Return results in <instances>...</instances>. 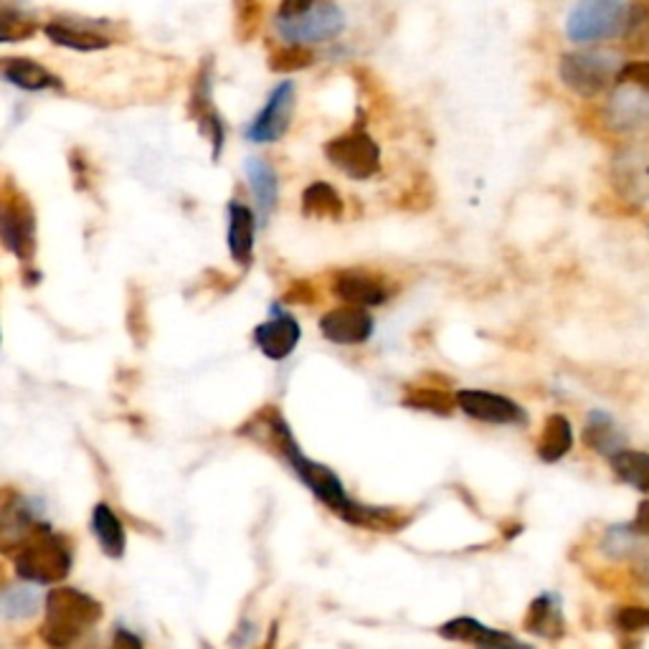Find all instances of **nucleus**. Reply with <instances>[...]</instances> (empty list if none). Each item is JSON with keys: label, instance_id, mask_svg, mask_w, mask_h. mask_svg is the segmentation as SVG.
<instances>
[{"label": "nucleus", "instance_id": "nucleus-36", "mask_svg": "<svg viewBox=\"0 0 649 649\" xmlns=\"http://www.w3.org/2000/svg\"><path fill=\"white\" fill-rule=\"evenodd\" d=\"M107 649H143V642H140V637L133 635V631L117 629V635Z\"/></svg>", "mask_w": 649, "mask_h": 649}, {"label": "nucleus", "instance_id": "nucleus-33", "mask_svg": "<svg viewBox=\"0 0 649 649\" xmlns=\"http://www.w3.org/2000/svg\"><path fill=\"white\" fill-rule=\"evenodd\" d=\"M261 16V0H236V19H239V25H247L244 31V39H249L254 31H257Z\"/></svg>", "mask_w": 649, "mask_h": 649}, {"label": "nucleus", "instance_id": "nucleus-30", "mask_svg": "<svg viewBox=\"0 0 649 649\" xmlns=\"http://www.w3.org/2000/svg\"><path fill=\"white\" fill-rule=\"evenodd\" d=\"M639 535L631 530L629 523H621V525H611V528L607 530V535H604V550L611 558H627L637 550L639 546Z\"/></svg>", "mask_w": 649, "mask_h": 649}, {"label": "nucleus", "instance_id": "nucleus-19", "mask_svg": "<svg viewBox=\"0 0 649 649\" xmlns=\"http://www.w3.org/2000/svg\"><path fill=\"white\" fill-rule=\"evenodd\" d=\"M254 231H257V222L249 206L231 200L229 204V251L236 265L249 267L254 259Z\"/></svg>", "mask_w": 649, "mask_h": 649}, {"label": "nucleus", "instance_id": "nucleus-16", "mask_svg": "<svg viewBox=\"0 0 649 649\" xmlns=\"http://www.w3.org/2000/svg\"><path fill=\"white\" fill-rule=\"evenodd\" d=\"M43 33H47L51 43L72 49V51H102L112 47V39L104 37V33L92 31L90 25L61 21V19H54L51 23L43 25Z\"/></svg>", "mask_w": 649, "mask_h": 649}, {"label": "nucleus", "instance_id": "nucleus-37", "mask_svg": "<svg viewBox=\"0 0 649 649\" xmlns=\"http://www.w3.org/2000/svg\"><path fill=\"white\" fill-rule=\"evenodd\" d=\"M637 574H639V578H642V581L649 586V554L642 556V558L637 556Z\"/></svg>", "mask_w": 649, "mask_h": 649}, {"label": "nucleus", "instance_id": "nucleus-13", "mask_svg": "<svg viewBox=\"0 0 649 649\" xmlns=\"http://www.w3.org/2000/svg\"><path fill=\"white\" fill-rule=\"evenodd\" d=\"M619 92L611 96L609 122L619 130H635L649 125V92L631 84H617Z\"/></svg>", "mask_w": 649, "mask_h": 649}, {"label": "nucleus", "instance_id": "nucleus-21", "mask_svg": "<svg viewBox=\"0 0 649 649\" xmlns=\"http://www.w3.org/2000/svg\"><path fill=\"white\" fill-rule=\"evenodd\" d=\"M574 446V429L571 421L564 414L548 416L546 426H543L540 442H538V457L543 462H558L564 460Z\"/></svg>", "mask_w": 649, "mask_h": 649}, {"label": "nucleus", "instance_id": "nucleus-24", "mask_svg": "<svg viewBox=\"0 0 649 649\" xmlns=\"http://www.w3.org/2000/svg\"><path fill=\"white\" fill-rule=\"evenodd\" d=\"M609 464L625 485L635 487L637 493L649 495V452H631V450H619L611 454Z\"/></svg>", "mask_w": 649, "mask_h": 649}, {"label": "nucleus", "instance_id": "nucleus-1", "mask_svg": "<svg viewBox=\"0 0 649 649\" xmlns=\"http://www.w3.org/2000/svg\"><path fill=\"white\" fill-rule=\"evenodd\" d=\"M275 436L279 442H282V450H285V460L292 464L297 475L305 482L307 487L312 490L315 495H318L324 505L332 507V511L340 513L343 521H356V523H373V517H383L385 513H373L368 511V507L356 505L353 499L348 497V493L340 485V480L336 477V472H330L328 467H322V464H315L305 457L300 452V446L292 442V436L287 432V424H282V419H275Z\"/></svg>", "mask_w": 649, "mask_h": 649}, {"label": "nucleus", "instance_id": "nucleus-25", "mask_svg": "<svg viewBox=\"0 0 649 649\" xmlns=\"http://www.w3.org/2000/svg\"><path fill=\"white\" fill-rule=\"evenodd\" d=\"M92 523L104 554L110 558H122L125 554V528L120 525V517L110 511V505H96Z\"/></svg>", "mask_w": 649, "mask_h": 649}, {"label": "nucleus", "instance_id": "nucleus-17", "mask_svg": "<svg viewBox=\"0 0 649 649\" xmlns=\"http://www.w3.org/2000/svg\"><path fill=\"white\" fill-rule=\"evenodd\" d=\"M300 343V324L292 318H275L257 328V346L271 361H285Z\"/></svg>", "mask_w": 649, "mask_h": 649}, {"label": "nucleus", "instance_id": "nucleus-34", "mask_svg": "<svg viewBox=\"0 0 649 649\" xmlns=\"http://www.w3.org/2000/svg\"><path fill=\"white\" fill-rule=\"evenodd\" d=\"M629 525H631V530L639 535V538H649V497H645L642 503L637 505L635 521H631Z\"/></svg>", "mask_w": 649, "mask_h": 649}, {"label": "nucleus", "instance_id": "nucleus-29", "mask_svg": "<svg viewBox=\"0 0 649 649\" xmlns=\"http://www.w3.org/2000/svg\"><path fill=\"white\" fill-rule=\"evenodd\" d=\"M39 31V25L33 23V19L23 16L21 11H13V8H3V16H0V39L6 43H16V41H25L31 39L33 33Z\"/></svg>", "mask_w": 649, "mask_h": 649}, {"label": "nucleus", "instance_id": "nucleus-15", "mask_svg": "<svg viewBox=\"0 0 649 649\" xmlns=\"http://www.w3.org/2000/svg\"><path fill=\"white\" fill-rule=\"evenodd\" d=\"M244 171H247L254 200H257L259 222L267 224L269 216L275 214L277 200H279L277 171L271 168V163L265 161V157H249L247 165H244Z\"/></svg>", "mask_w": 649, "mask_h": 649}, {"label": "nucleus", "instance_id": "nucleus-14", "mask_svg": "<svg viewBox=\"0 0 649 649\" xmlns=\"http://www.w3.org/2000/svg\"><path fill=\"white\" fill-rule=\"evenodd\" d=\"M0 74L8 84L19 86L23 92H47V90H61V79L49 72L47 66H41L39 61L25 59V56H11L3 59Z\"/></svg>", "mask_w": 649, "mask_h": 649}, {"label": "nucleus", "instance_id": "nucleus-2", "mask_svg": "<svg viewBox=\"0 0 649 649\" xmlns=\"http://www.w3.org/2000/svg\"><path fill=\"white\" fill-rule=\"evenodd\" d=\"M102 619V604L76 589H56L47 601V625L41 635L51 647L64 649L82 639Z\"/></svg>", "mask_w": 649, "mask_h": 649}, {"label": "nucleus", "instance_id": "nucleus-9", "mask_svg": "<svg viewBox=\"0 0 649 649\" xmlns=\"http://www.w3.org/2000/svg\"><path fill=\"white\" fill-rule=\"evenodd\" d=\"M295 112V84L292 82H279L275 90L269 92L265 107L259 110V115L251 120L247 127V140L257 145L277 143L289 130V120Z\"/></svg>", "mask_w": 649, "mask_h": 649}, {"label": "nucleus", "instance_id": "nucleus-31", "mask_svg": "<svg viewBox=\"0 0 649 649\" xmlns=\"http://www.w3.org/2000/svg\"><path fill=\"white\" fill-rule=\"evenodd\" d=\"M617 627L629 635H642L649 631V609L647 607H627L617 614Z\"/></svg>", "mask_w": 649, "mask_h": 649}, {"label": "nucleus", "instance_id": "nucleus-4", "mask_svg": "<svg viewBox=\"0 0 649 649\" xmlns=\"http://www.w3.org/2000/svg\"><path fill=\"white\" fill-rule=\"evenodd\" d=\"M627 21V0H578L566 19V37L574 43L607 41L625 33Z\"/></svg>", "mask_w": 649, "mask_h": 649}, {"label": "nucleus", "instance_id": "nucleus-23", "mask_svg": "<svg viewBox=\"0 0 649 649\" xmlns=\"http://www.w3.org/2000/svg\"><path fill=\"white\" fill-rule=\"evenodd\" d=\"M343 198L324 181H315L302 190V214L307 218H338L343 216Z\"/></svg>", "mask_w": 649, "mask_h": 649}, {"label": "nucleus", "instance_id": "nucleus-3", "mask_svg": "<svg viewBox=\"0 0 649 649\" xmlns=\"http://www.w3.org/2000/svg\"><path fill=\"white\" fill-rule=\"evenodd\" d=\"M69 568H72L69 546L43 525L29 540L21 543L19 556H16V571L33 584H56L66 578Z\"/></svg>", "mask_w": 649, "mask_h": 649}, {"label": "nucleus", "instance_id": "nucleus-20", "mask_svg": "<svg viewBox=\"0 0 649 649\" xmlns=\"http://www.w3.org/2000/svg\"><path fill=\"white\" fill-rule=\"evenodd\" d=\"M525 629L535 637L558 639L564 635V611H560V601L554 594H540L538 599L530 604L528 617H525Z\"/></svg>", "mask_w": 649, "mask_h": 649}, {"label": "nucleus", "instance_id": "nucleus-26", "mask_svg": "<svg viewBox=\"0 0 649 649\" xmlns=\"http://www.w3.org/2000/svg\"><path fill=\"white\" fill-rule=\"evenodd\" d=\"M625 41L631 51L649 54V0H631Z\"/></svg>", "mask_w": 649, "mask_h": 649}, {"label": "nucleus", "instance_id": "nucleus-32", "mask_svg": "<svg viewBox=\"0 0 649 649\" xmlns=\"http://www.w3.org/2000/svg\"><path fill=\"white\" fill-rule=\"evenodd\" d=\"M617 84H631L649 92V61H629V64L621 66Z\"/></svg>", "mask_w": 649, "mask_h": 649}, {"label": "nucleus", "instance_id": "nucleus-22", "mask_svg": "<svg viewBox=\"0 0 649 649\" xmlns=\"http://www.w3.org/2000/svg\"><path fill=\"white\" fill-rule=\"evenodd\" d=\"M336 295L343 297L346 302L363 307L381 305L389 297L371 275H361V271H346V275H340L336 279Z\"/></svg>", "mask_w": 649, "mask_h": 649}, {"label": "nucleus", "instance_id": "nucleus-7", "mask_svg": "<svg viewBox=\"0 0 649 649\" xmlns=\"http://www.w3.org/2000/svg\"><path fill=\"white\" fill-rule=\"evenodd\" d=\"M324 157L332 168L353 181H368L381 171V147L363 130H350L346 135L332 137L324 145Z\"/></svg>", "mask_w": 649, "mask_h": 649}, {"label": "nucleus", "instance_id": "nucleus-35", "mask_svg": "<svg viewBox=\"0 0 649 649\" xmlns=\"http://www.w3.org/2000/svg\"><path fill=\"white\" fill-rule=\"evenodd\" d=\"M315 3H318V0H282V3H279L277 16H282V19H289V16H300L307 11V8H312Z\"/></svg>", "mask_w": 649, "mask_h": 649}, {"label": "nucleus", "instance_id": "nucleus-18", "mask_svg": "<svg viewBox=\"0 0 649 649\" xmlns=\"http://www.w3.org/2000/svg\"><path fill=\"white\" fill-rule=\"evenodd\" d=\"M584 442L586 446H591L594 452L604 454L607 460L619 450H627L625 432H621L617 419L607 414V411H591L584 426Z\"/></svg>", "mask_w": 649, "mask_h": 649}, {"label": "nucleus", "instance_id": "nucleus-11", "mask_svg": "<svg viewBox=\"0 0 649 649\" xmlns=\"http://www.w3.org/2000/svg\"><path fill=\"white\" fill-rule=\"evenodd\" d=\"M320 332L330 343L358 346L365 343L373 332V318L363 307H340L320 320Z\"/></svg>", "mask_w": 649, "mask_h": 649}, {"label": "nucleus", "instance_id": "nucleus-12", "mask_svg": "<svg viewBox=\"0 0 649 649\" xmlns=\"http://www.w3.org/2000/svg\"><path fill=\"white\" fill-rule=\"evenodd\" d=\"M440 635L444 639H452V642H470V645H475L477 649H530L528 645L517 642L513 635L490 629L485 625H480V621L472 619V617L452 619L450 625L440 627Z\"/></svg>", "mask_w": 649, "mask_h": 649}, {"label": "nucleus", "instance_id": "nucleus-28", "mask_svg": "<svg viewBox=\"0 0 649 649\" xmlns=\"http://www.w3.org/2000/svg\"><path fill=\"white\" fill-rule=\"evenodd\" d=\"M41 607V596L33 589H25V586H11L3 594V614L6 619L19 621V619H29Z\"/></svg>", "mask_w": 649, "mask_h": 649}, {"label": "nucleus", "instance_id": "nucleus-27", "mask_svg": "<svg viewBox=\"0 0 649 649\" xmlns=\"http://www.w3.org/2000/svg\"><path fill=\"white\" fill-rule=\"evenodd\" d=\"M312 64L315 54L307 47H300V43H282V47L269 54V69L277 74L300 72V69H307Z\"/></svg>", "mask_w": 649, "mask_h": 649}, {"label": "nucleus", "instance_id": "nucleus-8", "mask_svg": "<svg viewBox=\"0 0 649 649\" xmlns=\"http://www.w3.org/2000/svg\"><path fill=\"white\" fill-rule=\"evenodd\" d=\"M0 239L6 249L23 261L37 254V216L23 193L6 186L3 208H0Z\"/></svg>", "mask_w": 649, "mask_h": 649}, {"label": "nucleus", "instance_id": "nucleus-6", "mask_svg": "<svg viewBox=\"0 0 649 649\" xmlns=\"http://www.w3.org/2000/svg\"><path fill=\"white\" fill-rule=\"evenodd\" d=\"M619 72V59L607 51H574L560 56L558 64L560 82L578 96L601 94L609 84H617Z\"/></svg>", "mask_w": 649, "mask_h": 649}, {"label": "nucleus", "instance_id": "nucleus-5", "mask_svg": "<svg viewBox=\"0 0 649 649\" xmlns=\"http://www.w3.org/2000/svg\"><path fill=\"white\" fill-rule=\"evenodd\" d=\"M275 31L285 43H300V47L324 43L346 31V13L340 11L336 0H318L300 16H289V19L277 16Z\"/></svg>", "mask_w": 649, "mask_h": 649}, {"label": "nucleus", "instance_id": "nucleus-10", "mask_svg": "<svg viewBox=\"0 0 649 649\" xmlns=\"http://www.w3.org/2000/svg\"><path fill=\"white\" fill-rule=\"evenodd\" d=\"M457 403L464 414L487 424H523L525 411L515 401L490 391H460Z\"/></svg>", "mask_w": 649, "mask_h": 649}]
</instances>
